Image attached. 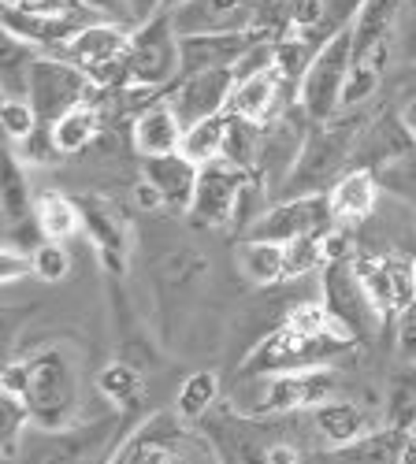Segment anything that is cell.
I'll return each instance as SVG.
<instances>
[{
    "mask_svg": "<svg viewBox=\"0 0 416 464\" xmlns=\"http://www.w3.org/2000/svg\"><path fill=\"white\" fill-rule=\"evenodd\" d=\"M5 391L19 394L30 409L34 428H45V431L71 428L74 412H79V398H82L74 357L60 350V345H49L42 353L8 364Z\"/></svg>",
    "mask_w": 416,
    "mask_h": 464,
    "instance_id": "1",
    "label": "cell"
},
{
    "mask_svg": "<svg viewBox=\"0 0 416 464\" xmlns=\"http://www.w3.org/2000/svg\"><path fill=\"white\" fill-rule=\"evenodd\" d=\"M364 120L361 115H343L338 111L331 123H316L305 152L290 175V182L283 186V198H305V193H324V186L331 189L338 179H343L353 168V145L361 134Z\"/></svg>",
    "mask_w": 416,
    "mask_h": 464,
    "instance_id": "2",
    "label": "cell"
},
{
    "mask_svg": "<svg viewBox=\"0 0 416 464\" xmlns=\"http://www.w3.org/2000/svg\"><path fill=\"white\" fill-rule=\"evenodd\" d=\"M350 345H353V338L343 327L316 334V331H301L294 324H283L246 357L242 375H276V372L313 368L320 357H334V353L350 350Z\"/></svg>",
    "mask_w": 416,
    "mask_h": 464,
    "instance_id": "3",
    "label": "cell"
},
{
    "mask_svg": "<svg viewBox=\"0 0 416 464\" xmlns=\"http://www.w3.org/2000/svg\"><path fill=\"white\" fill-rule=\"evenodd\" d=\"M131 23H116V19H101L93 26H86L79 37H71L63 60H71L74 67H82L93 86L101 90H127L134 86L131 79Z\"/></svg>",
    "mask_w": 416,
    "mask_h": 464,
    "instance_id": "4",
    "label": "cell"
},
{
    "mask_svg": "<svg viewBox=\"0 0 416 464\" xmlns=\"http://www.w3.org/2000/svg\"><path fill=\"white\" fill-rule=\"evenodd\" d=\"M313 115L301 108V101L286 104L272 123H264V138H260V160H256V182L264 186V193H279L297 160H301V152H305V141L313 134Z\"/></svg>",
    "mask_w": 416,
    "mask_h": 464,
    "instance_id": "5",
    "label": "cell"
},
{
    "mask_svg": "<svg viewBox=\"0 0 416 464\" xmlns=\"http://www.w3.org/2000/svg\"><path fill=\"white\" fill-rule=\"evenodd\" d=\"M350 67H353V26L331 37L316 53L309 74L297 86V101L313 115V123H331L343 111V90L350 79Z\"/></svg>",
    "mask_w": 416,
    "mask_h": 464,
    "instance_id": "6",
    "label": "cell"
},
{
    "mask_svg": "<svg viewBox=\"0 0 416 464\" xmlns=\"http://www.w3.org/2000/svg\"><path fill=\"white\" fill-rule=\"evenodd\" d=\"M179 34L171 26V12H160L149 23H138L131 30V79L134 86L168 90L179 82Z\"/></svg>",
    "mask_w": 416,
    "mask_h": 464,
    "instance_id": "7",
    "label": "cell"
},
{
    "mask_svg": "<svg viewBox=\"0 0 416 464\" xmlns=\"http://www.w3.org/2000/svg\"><path fill=\"white\" fill-rule=\"evenodd\" d=\"M331 394H334V375L324 368L256 375V398L246 405V412L249 416H286L301 409H316L331 401Z\"/></svg>",
    "mask_w": 416,
    "mask_h": 464,
    "instance_id": "8",
    "label": "cell"
},
{
    "mask_svg": "<svg viewBox=\"0 0 416 464\" xmlns=\"http://www.w3.org/2000/svg\"><path fill=\"white\" fill-rule=\"evenodd\" d=\"M116 423H120V416L111 412V416L86 423V428H60V431L34 428V431H26V442H23V453L15 464H86L116 435Z\"/></svg>",
    "mask_w": 416,
    "mask_h": 464,
    "instance_id": "9",
    "label": "cell"
},
{
    "mask_svg": "<svg viewBox=\"0 0 416 464\" xmlns=\"http://www.w3.org/2000/svg\"><path fill=\"white\" fill-rule=\"evenodd\" d=\"M90 93H93V79L82 67H74L71 60L37 56V63L30 71V93H26V101L34 104V111H37V120H42V123L53 127L63 111L86 104Z\"/></svg>",
    "mask_w": 416,
    "mask_h": 464,
    "instance_id": "10",
    "label": "cell"
},
{
    "mask_svg": "<svg viewBox=\"0 0 416 464\" xmlns=\"http://www.w3.org/2000/svg\"><path fill=\"white\" fill-rule=\"evenodd\" d=\"M334 227L327 193H305V198H283L268 212H260V219L246 230V238H268L279 246L301 242V238H320Z\"/></svg>",
    "mask_w": 416,
    "mask_h": 464,
    "instance_id": "11",
    "label": "cell"
},
{
    "mask_svg": "<svg viewBox=\"0 0 416 464\" xmlns=\"http://www.w3.org/2000/svg\"><path fill=\"white\" fill-rule=\"evenodd\" d=\"M256 175L242 171L231 160H212L201 168L198 175V193H194V219L205 227H231L238 219L242 198L246 189L253 186Z\"/></svg>",
    "mask_w": 416,
    "mask_h": 464,
    "instance_id": "12",
    "label": "cell"
},
{
    "mask_svg": "<svg viewBox=\"0 0 416 464\" xmlns=\"http://www.w3.org/2000/svg\"><path fill=\"white\" fill-rule=\"evenodd\" d=\"M324 304L334 316V324H343L353 334V342L372 338L375 327H380V320H383L380 313H375V304L368 301V294L357 279L353 260L324 264Z\"/></svg>",
    "mask_w": 416,
    "mask_h": 464,
    "instance_id": "13",
    "label": "cell"
},
{
    "mask_svg": "<svg viewBox=\"0 0 416 464\" xmlns=\"http://www.w3.org/2000/svg\"><path fill=\"white\" fill-rule=\"evenodd\" d=\"M235 71L219 67V71H198V74H179V82L168 93V104L175 108V115L182 120V127H194L212 115H227L235 93Z\"/></svg>",
    "mask_w": 416,
    "mask_h": 464,
    "instance_id": "14",
    "label": "cell"
},
{
    "mask_svg": "<svg viewBox=\"0 0 416 464\" xmlns=\"http://www.w3.org/2000/svg\"><path fill=\"white\" fill-rule=\"evenodd\" d=\"M260 0H182L171 8V26L179 37L190 34H246L253 30Z\"/></svg>",
    "mask_w": 416,
    "mask_h": 464,
    "instance_id": "15",
    "label": "cell"
},
{
    "mask_svg": "<svg viewBox=\"0 0 416 464\" xmlns=\"http://www.w3.org/2000/svg\"><path fill=\"white\" fill-rule=\"evenodd\" d=\"M416 149V138L412 130L405 127L401 111H380L364 120L361 134H357V145H353V168H368V171H380Z\"/></svg>",
    "mask_w": 416,
    "mask_h": 464,
    "instance_id": "16",
    "label": "cell"
},
{
    "mask_svg": "<svg viewBox=\"0 0 416 464\" xmlns=\"http://www.w3.org/2000/svg\"><path fill=\"white\" fill-rule=\"evenodd\" d=\"M290 82L272 67V71H260V74H249V79H238L235 82V93H231V104H227V115H242V120H253V123H272L276 115L294 104L290 97Z\"/></svg>",
    "mask_w": 416,
    "mask_h": 464,
    "instance_id": "17",
    "label": "cell"
},
{
    "mask_svg": "<svg viewBox=\"0 0 416 464\" xmlns=\"http://www.w3.org/2000/svg\"><path fill=\"white\" fill-rule=\"evenodd\" d=\"M260 34L246 30V34H190V37H179V56L182 67L179 74H198V71H219V67H231L242 60V53L256 42Z\"/></svg>",
    "mask_w": 416,
    "mask_h": 464,
    "instance_id": "18",
    "label": "cell"
},
{
    "mask_svg": "<svg viewBox=\"0 0 416 464\" xmlns=\"http://www.w3.org/2000/svg\"><path fill=\"white\" fill-rule=\"evenodd\" d=\"M208 420V435L223 457V464H268L272 442H264V431L253 420L238 412H223V416H205Z\"/></svg>",
    "mask_w": 416,
    "mask_h": 464,
    "instance_id": "19",
    "label": "cell"
},
{
    "mask_svg": "<svg viewBox=\"0 0 416 464\" xmlns=\"http://www.w3.org/2000/svg\"><path fill=\"white\" fill-rule=\"evenodd\" d=\"M380 179H375V171L368 168H350L343 179H338L331 189H327V205H331V216L334 223L343 227H357L364 223L372 212H375V201H380Z\"/></svg>",
    "mask_w": 416,
    "mask_h": 464,
    "instance_id": "20",
    "label": "cell"
},
{
    "mask_svg": "<svg viewBox=\"0 0 416 464\" xmlns=\"http://www.w3.org/2000/svg\"><path fill=\"white\" fill-rule=\"evenodd\" d=\"M182 134H186V127H182V120L175 115V108L168 104V97L157 101V104H149V108H141L134 115V130H131L134 149H138L141 160L179 152L182 149Z\"/></svg>",
    "mask_w": 416,
    "mask_h": 464,
    "instance_id": "21",
    "label": "cell"
},
{
    "mask_svg": "<svg viewBox=\"0 0 416 464\" xmlns=\"http://www.w3.org/2000/svg\"><path fill=\"white\" fill-rule=\"evenodd\" d=\"M141 175L160 189L164 205L190 212L194 208V193H198V175L201 168L186 157V152H168V157H149L141 164Z\"/></svg>",
    "mask_w": 416,
    "mask_h": 464,
    "instance_id": "22",
    "label": "cell"
},
{
    "mask_svg": "<svg viewBox=\"0 0 416 464\" xmlns=\"http://www.w3.org/2000/svg\"><path fill=\"white\" fill-rule=\"evenodd\" d=\"M182 442L179 416L157 412L145 428L123 442V450L111 457V464H175V446Z\"/></svg>",
    "mask_w": 416,
    "mask_h": 464,
    "instance_id": "23",
    "label": "cell"
},
{
    "mask_svg": "<svg viewBox=\"0 0 416 464\" xmlns=\"http://www.w3.org/2000/svg\"><path fill=\"white\" fill-rule=\"evenodd\" d=\"M405 0H364L353 23V60H368L375 53H394V30Z\"/></svg>",
    "mask_w": 416,
    "mask_h": 464,
    "instance_id": "24",
    "label": "cell"
},
{
    "mask_svg": "<svg viewBox=\"0 0 416 464\" xmlns=\"http://www.w3.org/2000/svg\"><path fill=\"white\" fill-rule=\"evenodd\" d=\"M405 435L409 431H398V428L368 431L353 442H343V446H331V450L316 453L313 464H398Z\"/></svg>",
    "mask_w": 416,
    "mask_h": 464,
    "instance_id": "25",
    "label": "cell"
},
{
    "mask_svg": "<svg viewBox=\"0 0 416 464\" xmlns=\"http://www.w3.org/2000/svg\"><path fill=\"white\" fill-rule=\"evenodd\" d=\"M235 260H238V272L253 286H272V283L286 279V246H279V242L242 238L235 246Z\"/></svg>",
    "mask_w": 416,
    "mask_h": 464,
    "instance_id": "26",
    "label": "cell"
},
{
    "mask_svg": "<svg viewBox=\"0 0 416 464\" xmlns=\"http://www.w3.org/2000/svg\"><path fill=\"white\" fill-rule=\"evenodd\" d=\"M82 208V227H90V235L104 256V264L111 267V272H123V253H127V238H123V223L120 216L97 205V201H79Z\"/></svg>",
    "mask_w": 416,
    "mask_h": 464,
    "instance_id": "27",
    "label": "cell"
},
{
    "mask_svg": "<svg viewBox=\"0 0 416 464\" xmlns=\"http://www.w3.org/2000/svg\"><path fill=\"white\" fill-rule=\"evenodd\" d=\"M101 134V111L93 101L79 104V108H71L63 111L60 120L53 123V138H56V149H60V157H74V152H86Z\"/></svg>",
    "mask_w": 416,
    "mask_h": 464,
    "instance_id": "28",
    "label": "cell"
},
{
    "mask_svg": "<svg viewBox=\"0 0 416 464\" xmlns=\"http://www.w3.org/2000/svg\"><path fill=\"white\" fill-rule=\"evenodd\" d=\"M313 420L320 435L331 442V446H343V442H353L361 435H368V412L353 401H324L313 409Z\"/></svg>",
    "mask_w": 416,
    "mask_h": 464,
    "instance_id": "29",
    "label": "cell"
},
{
    "mask_svg": "<svg viewBox=\"0 0 416 464\" xmlns=\"http://www.w3.org/2000/svg\"><path fill=\"white\" fill-rule=\"evenodd\" d=\"M34 219L42 223L49 242H67L71 235H79L82 208H79V201H67L63 193L49 189V193H42V198L34 201Z\"/></svg>",
    "mask_w": 416,
    "mask_h": 464,
    "instance_id": "30",
    "label": "cell"
},
{
    "mask_svg": "<svg viewBox=\"0 0 416 464\" xmlns=\"http://www.w3.org/2000/svg\"><path fill=\"white\" fill-rule=\"evenodd\" d=\"M30 423H34L30 409H26V401L19 394H12V391L0 394V464H15L19 460Z\"/></svg>",
    "mask_w": 416,
    "mask_h": 464,
    "instance_id": "31",
    "label": "cell"
},
{
    "mask_svg": "<svg viewBox=\"0 0 416 464\" xmlns=\"http://www.w3.org/2000/svg\"><path fill=\"white\" fill-rule=\"evenodd\" d=\"M260 138L264 127L253 120H242V115H227V141H223V160L238 164L242 171H256L260 160Z\"/></svg>",
    "mask_w": 416,
    "mask_h": 464,
    "instance_id": "32",
    "label": "cell"
},
{
    "mask_svg": "<svg viewBox=\"0 0 416 464\" xmlns=\"http://www.w3.org/2000/svg\"><path fill=\"white\" fill-rule=\"evenodd\" d=\"M223 141H227V115H212V120L186 127L179 152H186L198 168H205L212 160H223Z\"/></svg>",
    "mask_w": 416,
    "mask_h": 464,
    "instance_id": "33",
    "label": "cell"
},
{
    "mask_svg": "<svg viewBox=\"0 0 416 464\" xmlns=\"http://www.w3.org/2000/svg\"><path fill=\"white\" fill-rule=\"evenodd\" d=\"M97 391H101L104 401H111L116 412H127L141 394V375L131 361H111L97 375Z\"/></svg>",
    "mask_w": 416,
    "mask_h": 464,
    "instance_id": "34",
    "label": "cell"
},
{
    "mask_svg": "<svg viewBox=\"0 0 416 464\" xmlns=\"http://www.w3.org/2000/svg\"><path fill=\"white\" fill-rule=\"evenodd\" d=\"M219 398V375L216 372H194L175 394V416L179 420H205Z\"/></svg>",
    "mask_w": 416,
    "mask_h": 464,
    "instance_id": "35",
    "label": "cell"
},
{
    "mask_svg": "<svg viewBox=\"0 0 416 464\" xmlns=\"http://www.w3.org/2000/svg\"><path fill=\"white\" fill-rule=\"evenodd\" d=\"M316 53H320V45H316V42H309L305 34L290 30L286 37H279V42H276V71H279L283 79L297 90V86H301V79L309 74V67H313Z\"/></svg>",
    "mask_w": 416,
    "mask_h": 464,
    "instance_id": "36",
    "label": "cell"
},
{
    "mask_svg": "<svg viewBox=\"0 0 416 464\" xmlns=\"http://www.w3.org/2000/svg\"><path fill=\"white\" fill-rule=\"evenodd\" d=\"M34 216V198L26 182V164L15 157V149L5 157V227L30 219Z\"/></svg>",
    "mask_w": 416,
    "mask_h": 464,
    "instance_id": "37",
    "label": "cell"
},
{
    "mask_svg": "<svg viewBox=\"0 0 416 464\" xmlns=\"http://www.w3.org/2000/svg\"><path fill=\"white\" fill-rule=\"evenodd\" d=\"M387 428L416 431V364L401 375H394L387 391Z\"/></svg>",
    "mask_w": 416,
    "mask_h": 464,
    "instance_id": "38",
    "label": "cell"
},
{
    "mask_svg": "<svg viewBox=\"0 0 416 464\" xmlns=\"http://www.w3.org/2000/svg\"><path fill=\"white\" fill-rule=\"evenodd\" d=\"M297 8H301V0H260V5H256V19H253V34L279 42V37H286L294 30Z\"/></svg>",
    "mask_w": 416,
    "mask_h": 464,
    "instance_id": "39",
    "label": "cell"
},
{
    "mask_svg": "<svg viewBox=\"0 0 416 464\" xmlns=\"http://www.w3.org/2000/svg\"><path fill=\"white\" fill-rule=\"evenodd\" d=\"M383 90V71L368 63V60H353L350 67V79H346V90H343V111H361L375 93Z\"/></svg>",
    "mask_w": 416,
    "mask_h": 464,
    "instance_id": "40",
    "label": "cell"
},
{
    "mask_svg": "<svg viewBox=\"0 0 416 464\" xmlns=\"http://www.w3.org/2000/svg\"><path fill=\"white\" fill-rule=\"evenodd\" d=\"M375 179H380L383 193H391V198H398L401 205H409L416 212V149L409 152V157L380 168V171H375Z\"/></svg>",
    "mask_w": 416,
    "mask_h": 464,
    "instance_id": "41",
    "label": "cell"
},
{
    "mask_svg": "<svg viewBox=\"0 0 416 464\" xmlns=\"http://www.w3.org/2000/svg\"><path fill=\"white\" fill-rule=\"evenodd\" d=\"M0 120H5V134L8 141H26L37 127H42V120H37V111L26 97H5V104H0Z\"/></svg>",
    "mask_w": 416,
    "mask_h": 464,
    "instance_id": "42",
    "label": "cell"
},
{
    "mask_svg": "<svg viewBox=\"0 0 416 464\" xmlns=\"http://www.w3.org/2000/svg\"><path fill=\"white\" fill-rule=\"evenodd\" d=\"M30 260H34V276L42 283H60L71 272V256H67L63 242H42L30 253Z\"/></svg>",
    "mask_w": 416,
    "mask_h": 464,
    "instance_id": "43",
    "label": "cell"
},
{
    "mask_svg": "<svg viewBox=\"0 0 416 464\" xmlns=\"http://www.w3.org/2000/svg\"><path fill=\"white\" fill-rule=\"evenodd\" d=\"M15 157L30 168H45V164H53L56 157H60V149H56V138H53V127L49 123H42L37 127L26 141H19V149H15Z\"/></svg>",
    "mask_w": 416,
    "mask_h": 464,
    "instance_id": "44",
    "label": "cell"
},
{
    "mask_svg": "<svg viewBox=\"0 0 416 464\" xmlns=\"http://www.w3.org/2000/svg\"><path fill=\"white\" fill-rule=\"evenodd\" d=\"M276 67V42L272 37H256V42L242 53V60L235 63V79H249V74L272 71Z\"/></svg>",
    "mask_w": 416,
    "mask_h": 464,
    "instance_id": "45",
    "label": "cell"
},
{
    "mask_svg": "<svg viewBox=\"0 0 416 464\" xmlns=\"http://www.w3.org/2000/svg\"><path fill=\"white\" fill-rule=\"evenodd\" d=\"M394 56L401 63L416 60V0H405V8H401L398 30H394Z\"/></svg>",
    "mask_w": 416,
    "mask_h": 464,
    "instance_id": "46",
    "label": "cell"
},
{
    "mask_svg": "<svg viewBox=\"0 0 416 464\" xmlns=\"http://www.w3.org/2000/svg\"><path fill=\"white\" fill-rule=\"evenodd\" d=\"M394 345H398V357L405 364H416V304L398 313V327H394Z\"/></svg>",
    "mask_w": 416,
    "mask_h": 464,
    "instance_id": "47",
    "label": "cell"
},
{
    "mask_svg": "<svg viewBox=\"0 0 416 464\" xmlns=\"http://www.w3.org/2000/svg\"><path fill=\"white\" fill-rule=\"evenodd\" d=\"M30 272H34L30 253H19V249L5 246V253H0V276H5V283H15L19 276H30Z\"/></svg>",
    "mask_w": 416,
    "mask_h": 464,
    "instance_id": "48",
    "label": "cell"
},
{
    "mask_svg": "<svg viewBox=\"0 0 416 464\" xmlns=\"http://www.w3.org/2000/svg\"><path fill=\"white\" fill-rule=\"evenodd\" d=\"M127 5V19L138 26V23H149L153 15H160L168 8V0H123Z\"/></svg>",
    "mask_w": 416,
    "mask_h": 464,
    "instance_id": "49",
    "label": "cell"
},
{
    "mask_svg": "<svg viewBox=\"0 0 416 464\" xmlns=\"http://www.w3.org/2000/svg\"><path fill=\"white\" fill-rule=\"evenodd\" d=\"M391 90H394V97H398L401 104L416 97V60H412V63H401V71L394 74V82H391Z\"/></svg>",
    "mask_w": 416,
    "mask_h": 464,
    "instance_id": "50",
    "label": "cell"
},
{
    "mask_svg": "<svg viewBox=\"0 0 416 464\" xmlns=\"http://www.w3.org/2000/svg\"><path fill=\"white\" fill-rule=\"evenodd\" d=\"M134 201H138V208H145V212H153V208H160L164 205V198H160V189L153 186V182H138V189H134Z\"/></svg>",
    "mask_w": 416,
    "mask_h": 464,
    "instance_id": "51",
    "label": "cell"
},
{
    "mask_svg": "<svg viewBox=\"0 0 416 464\" xmlns=\"http://www.w3.org/2000/svg\"><path fill=\"white\" fill-rule=\"evenodd\" d=\"M86 5L93 8V12H101L104 19H116V23H131L127 19V5H123V0H86ZM134 26V23H131Z\"/></svg>",
    "mask_w": 416,
    "mask_h": 464,
    "instance_id": "52",
    "label": "cell"
},
{
    "mask_svg": "<svg viewBox=\"0 0 416 464\" xmlns=\"http://www.w3.org/2000/svg\"><path fill=\"white\" fill-rule=\"evenodd\" d=\"M268 464H297L294 446H286V442H272V450H268Z\"/></svg>",
    "mask_w": 416,
    "mask_h": 464,
    "instance_id": "53",
    "label": "cell"
},
{
    "mask_svg": "<svg viewBox=\"0 0 416 464\" xmlns=\"http://www.w3.org/2000/svg\"><path fill=\"white\" fill-rule=\"evenodd\" d=\"M398 464H416V431H409V435H405L401 453H398Z\"/></svg>",
    "mask_w": 416,
    "mask_h": 464,
    "instance_id": "54",
    "label": "cell"
},
{
    "mask_svg": "<svg viewBox=\"0 0 416 464\" xmlns=\"http://www.w3.org/2000/svg\"><path fill=\"white\" fill-rule=\"evenodd\" d=\"M401 120H405V127H409V130H412V138H416V97L401 104Z\"/></svg>",
    "mask_w": 416,
    "mask_h": 464,
    "instance_id": "55",
    "label": "cell"
}]
</instances>
